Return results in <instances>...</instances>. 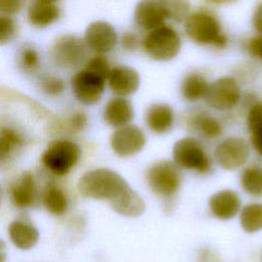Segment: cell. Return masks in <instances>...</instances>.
Wrapping results in <instances>:
<instances>
[{"label": "cell", "mask_w": 262, "mask_h": 262, "mask_svg": "<svg viewBox=\"0 0 262 262\" xmlns=\"http://www.w3.org/2000/svg\"><path fill=\"white\" fill-rule=\"evenodd\" d=\"M129 187L120 174L107 168L89 170L78 181V190L83 196L106 201L110 206L115 204Z\"/></svg>", "instance_id": "1"}, {"label": "cell", "mask_w": 262, "mask_h": 262, "mask_svg": "<svg viewBox=\"0 0 262 262\" xmlns=\"http://www.w3.org/2000/svg\"><path fill=\"white\" fill-rule=\"evenodd\" d=\"M81 158L80 146L70 139H56L44 150L42 165L55 176H64L76 167Z\"/></svg>", "instance_id": "2"}, {"label": "cell", "mask_w": 262, "mask_h": 262, "mask_svg": "<svg viewBox=\"0 0 262 262\" xmlns=\"http://www.w3.org/2000/svg\"><path fill=\"white\" fill-rule=\"evenodd\" d=\"M147 186L161 198H171L182 184V172L173 161L160 160L151 164L145 174Z\"/></svg>", "instance_id": "3"}, {"label": "cell", "mask_w": 262, "mask_h": 262, "mask_svg": "<svg viewBox=\"0 0 262 262\" xmlns=\"http://www.w3.org/2000/svg\"><path fill=\"white\" fill-rule=\"evenodd\" d=\"M173 162L181 169L206 174L211 170L212 160L201 141L194 137L177 140L172 148Z\"/></svg>", "instance_id": "4"}, {"label": "cell", "mask_w": 262, "mask_h": 262, "mask_svg": "<svg viewBox=\"0 0 262 262\" xmlns=\"http://www.w3.org/2000/svg\"><path fill=\"white\" fill-rule=\"evenodd\" d=\"M180 47L181 41L177 31L165 25L148 31L143 40V49L146 54L160 61L173 59L178 54Z\"/></svg>", "instance_id": "5"}, {"label": "cell", "mask_w": 262, "mask_h": 262, "mask_svg": "<svg viewBox=\"0 0 262 262\" xmlns=\"http://www.w3.org/2000/svg\"><path fill=\"white\" fill-rule=\"evenodd\" d=\"M88 53L84 39L66 34L56 38L50 49V58L54 66L60 69H74L81 66Z\"/></svg>", "instance_id": "6"}, {"label": "cell", "mask_w": 262, "mask_h": 262, "mask_svg": "<svg viewBox=\"0 0 262 262\" xmlns=\"http://www.w3.org/2000/svg\"><path fill=\"white\" fill-rule=\"evenodd\" d=\"M184 30L191 41L201 45H207L214 44L217 37L221 34V25L213 13L199 10L187 15Z\"/></svg>", "instance_id": "7"}, {"label": "cell", "mask_w": 262, "mask_h": 262, "mask_svg": "<svg viewBox=\"0 0 262 262\" xmlns=\"http://www.w3.org/2000/svg\"><path fill=\"white\" fill-rule=\"evenodd\" d=\"M242 97L238 83L231 77H222L209 84L204 97L206 103L217 111H229L237 105Z\"/></svg>", "instance_id": "8"}, {"label": "cell", "mask_w": 262, "mask_h": 262, "mask_svg": "<svg viewBox=\"0 0 262 262\" xmlns=\"http://www.w3.org/2000/svg\"><path fill=\"white\" fill-rule=\"evenodd\" d=\"M105 81L103 77L84 68L71 78V87L76 99L85 105L97 103L104 91Z\"/></svg>", "instance_id": "9"}, {"label": "cell", "mask_w": 262, "mask_h": 262, "mask_svg": "<svg viewBox=\"0 0 262 262\" xmlns=\"http://www.w3.org/2000/svg\"><path fill=\"white\" fill-rule=\"evenodd\" d=\"M214 158L216 163L224 170L239 169L250 158L249 143L242 137H228L216 146Z\"/></svg>", "instance_id": "10"}, {"label": "cell", "mask_w": 262, "mask_h": 262, "mask_svg": "<svg viewBox=\"0 0 262 262\" xmlns=\"http://www.w3.org/2000/svg\"><path fill=\"white\" fill-rule=\"evenodd\" d=\"M110 143L117 156L128 158L143 149L146 144V136L138 126L128 124L116 128L111 136Z\"/></svg>", "instance_id": "11"}, {"label": "cell", "mask_w": 262, "mask_h": 262, "mask_svg": "<svg viewBox=\"0 0 262 262\" xmlns=\"http://www.w3.org/2000/svg\"><path fill=\"white\" fill-rule=\"evenodd\" d=\"M84 41L91 51L96 54L111 52L117 44L118 36L115 28L103 20L91 23L84 34Z\"/></svg>", "instance_id": "12"}, {"label": "cell", "mask_w": 262, "mask_h": 262, "mask_svg": "<svg viewBox=\"0 0 262 262\" xmlns=\"http://www.w3.org/2000/svg\"><path fill=\"white\" fill-rule=\"evenodd\" d=\"M167 18L162 0H140L135 7V23L145 31H151L165 25Z\"/></svg>", "instance_id": "13"}, {"label": "cell", "mask_w": 262, "mask_h": 262, "mask_svg": "<svg viewBox=\"0 0 262 262\" xmlns=\"http://www.w3.org/2000/svg\"><path fill=\"white\" fill-rule=\"evenodd\" d=\"M106 81L111 91L121 97L135 93L140 83L138 73L128 66H117L111 69Z\"/></svg>", "instance_id": "14"}, {"label": "cell", "mask_w": 262, "mask_h": 262, "mask_svg": "<svg viewBox=\"0 0 262 262\" xmlns=\"http://www.w3.org/2000/svg\"><path fill=\"white\" fill-rule=\"evenodd\" d=\"M209 210L219 220H230L234 218L242 209V200L236 191L222 189L209 199Z\"/></svg>", "instance_id": "15"}, {"label": "cell", "mask_w": 262, "mask_h": 262, "mask_svg": "<svg viewBox=\"0 0 262 262\" xmlns=\"http://www.w3.org/2000/svg\"><path fill=\"white\" fill-rule=\"evenodd\" d=\"M8 236L14 247L23 251H28L38 243L39 230L27 216H23L10 222Z\"/></svg>", "instance_id": "16"}, {"label": "cell", "mask_w": 262, "mask_h": 262, "mask_svg": "<svg viewBox=\"0 0 262 262\" xmlns=\"http://www.w3.org/2000/svg\"><path fill=\"white\" fill-rule=\"evenodd\" d=\"M102 117L107 125L119 128L132 122L134 108L126 97L116 96L111 98L104 105Z\"/></svg>", "instance_id": "17"}, {"label": "cell", "mask_w": 262, "mask_h": 262, "mask_svg": "<svg viewBox=\"0 0 262 262\" xmlns=\"http://www.w3.org/2000/svg\"><path fill=\"white\" fill-rule=\"evenodd\" d=\"M10 199L18 209H28L37 201V185L35 177L25 172L10 187Z\"/></svg>", "instance_id": "18"}, {"label": "cell", "mask_w": 262, "mask_h": 262, "mask_svg": "<svg viewBox=\"0 0 262 262\" xmlns=\"http://www.w3.org/2000/svg\"><path fill=\"white\" fill-rule=\"evenodd\" d=\"M175 114L173 108L166 103H154L145 113V124L156 134H166L174 126Z\"/></svg>", "instance_id": "19"}, {"label": "cell", "mask_w": 262, "mask_h": 262, "mask_svg": "<svg viewBox=\"0 0 262 262\" xmlns=\"http://www.w3.org/2000/svg\"><path fill=\"white\" fill-rule=\"evenodd\" d=\"M29 23L39 29L47 28L54 24L60 16V9L55 3L32 2L27 12Z\"/></svg>", "instance_id": "20"}, {"label": "cell", "mask_w": 262, "mask_h": 262, "mask_svg": "<svg viewBox=\"0 0 262 262\" xmlns=\"http://www.w3.org/2000/svg\"><path fill=\"white\" fill-rule=\"evenodd\" d=\"M111 207L115 212L122 216L138 217L144 212L145 203L135 190L129 187Z\"/></svg>", "instance_id": "21"}, {"label": "cell", "mask_w": 262, "mask_h": 262, "mask_svg": "<svg viewBox=\"0 0 262 262\" xmlns=\"http://www.w3.org/2000/svg\"><path fill=\"white\" fill-rule=\"evenodd\" d=\"M208 87L209 83L202 75L189 74L181 83V95L187 101H198L205 97Z\"/></svg>", "instance_id": "22"}, {"label": "cell", "mask_w": 262, "mask_h": 262, "mask_svg": "<svg viewBox=\"0 0 262 262\" xmlns=\"http://www.w3.org/2000/svg\"><path fill=\"white\" fill-rule=\"evenodd\" d=\"M248 129L251 134V143L254 149L262 157V102H255L249 110L247 118Z\"/></svg>", "instance_id": "23"}, {"label": "cell", "mask_w": 262, "mask_h": 262, "mask_svg": "<svg viewBox=\"0 0 262 262\" xmlns=\"http://www.w3.org/2000/svg\"><path fill=\"white\" fill-rule=\"evenodd\" d=\"M42 202L46 210L56 216L64 214L69 206V200L66 192L55 185L46 187L42 194Z\"/></svg>", "instance_id": "24"}, {"label": "cell", "mask_w": 262, "mask_h": 262, "mask_svg": "<svg viewBox=\"0 0 262 262\" xmlns=\"http://www.w3.org/2000/svg\"><path fill=\"white\" fill-rule=\"evenodd\" d=\"M239 223L248 233H255L262 230V204L250 203L239 211Z\"/></svg>", "instance_id": "25"}, {"label": "cell", "mask_w": 262, "mask_h": 262, "mask_svg": "<svg viewBox=\"0 0 262 262\" xmlns=\"http://www.w3.org/2000/svg\"><path fill=\"white\" fill-rule=\"evenodd\" d=\"M191 126L205 138L215 139L219 137L223 128L219 120L206 113H199L191 118Z\"/></svg>", "instance_id": "26"}, {"label": "cell", "mask_w": 262, "mask_h": 262, "mask_svg": "<svg viewBox=\"0 0 262 262\" xmlns=\"http://www.w3.org/2000/svg\"><path fill=\"white\" fill-rule=\"evenodd\" d=\"M242 188L250 195L255 198L262 196V167L252 165L241 173L239 178Z\"/></svg>", "instance_id": "27"}, {"label": "cell", "mask_w": 262, "mask_h": 262, "mask_svg": "<svg viewBox=\"0 0 262 262\" xmlns=\"http://www.w3.org/2000/svg\"><path fill=\"white\" fill-rule=\"evenodd\" d=\"M24 143L25 137L17 130L11 127L0 128V162L6 160Z\"/></svg>", "instance_id": "28"}, {"label": "cell", "mask_w": 262, "mask_h": 262, "mask_svg": "<svg viewBox=\"0 0 262 262\" xmlns=\"http://www.w3.org/2000/svg\"><path fill=\"white\" fill-rule=\"evenodd\" d=\"M168 18L181 21L189 14L190 4L188 0H162Z\"/></svg>", "instance_id": "29"}, {"label": "cell", "mask_w": 262, "mask_h": 262, "mask_svg": "<svg viewBox=\"0 0 262 262\" xmlns=\"http://www.w3.org/2000/svg\"><path fill=\"white\" fill-rule=\"evenodd\" d=\"M40 87L45 94L49 96H58L66 90V83L57 76L46 75L41 78Z\"/></svg>", "instance_id": "30"}, {"label": "cell", "mask_w": 262, "mask_h": 262, "mask_svg": "<svg viewBox=\"0 0 262 262\" xmlns=\"http://www.w3.org/2000/svg\"><path fill=\"white\" fill-rule=\"evenodd\" d=\"M19 66L27 73H33L39 68L40 56L37 50L33 47H25L21 49L19 56Z\"/></svg>", "instance_id": "31"}, {"label": "cell", "mask_w": 262, "mask_h": 262, "mask_svg": "<svg viewBox=\"0 0 262 262\" xmlns=\"http://www.w3.org/2000/svg\"><path fill=\"white\" fill-rule=\"evenodd\" d=\"M17 26L10 15L0 13V45L11 42L16 36Z\"/></svg>", "instance_id": "32"}, {"label": "cell", "mask_w": 262, "mask_h": 262, "mask_svg": "<svg viewBox=\"0 0 262 262\" xmlns=\"http://www.w3.org/2000/svg\"><path fill=\"white\" fill-rule=\"evenodd\" d=\"M85 68L95 74L107 79V76L111 71L110 62L103 54H96L95 56L89 58L85 64Z\"/></svg>", "instance_id": "33"}, {"label": "cell", "mask_w": 262, "mask_h": 262, "mask_svg": "<svg viewBox=\"0 0 262 262\" xmlns=\"http://www.w3.org/2000/svg\"><path fill=\"white\" fill-rule=\"evenodd\" d=\"M25 0H0V13L13 15L18 13L25 6Z\"/></svg>", "instance_id": "34"}, {"label": "cell", "mask_w": 262, "mask_h": 262, "mask_svg": "<svg viewBox=\"0 0 262 262\" xmlns=\"http://www.w3.org/2000/svg\"><path fill=\"white\" fill-rule=\"evenodd\" d=\"M68 129L73 132L82 131L87 125V116L82 112H76L68 118Z\"/></svg>", "instance_id": "35"}, {"label": "cell", "mask_w": 262, "mask_h": 262, "mask_svg": "<svg viewBox=\"0 0 262 262\" xmlns=\"http://www.w3.org/2000/svg\"><path fill=\"white\" fill-rule=\"evenodd\" d=\"M138 38L135 34L131 33V32H127L123 35L122 39H121V43L122 46L126 49V50H134L137 48L138 46Z\"/></svg>", "instance_id": "36"}, {"label": "cell", "mask_w": 262, "mask_h": 262, "mask_svg": "<svg viewBox=\"0 0 262 262\" xmlns=\"http://www.w3.org/2000/svg\"><path fill=\"white\" fill-rule=\"evenodd\" d=\"M261 49H262V35L260 34L259 36H256L250 40L249 50L253 55L259 57Z\"/></svg>", "instance_id": "37"}, {"label": "cell", "mask_w": 262, "mask_h": 262, "mask_svg": "<svg viewBox=\"0 0 262 262\" xmlns=\"http://www.w3.org/2000/svg\"><path fill=\"white\" fill-rule=\"evenodd\" d=\"M253 25L255 30L262 35V2L258 4L253 14Z\"/></svg>", "instance_id": "38"}, {"label": "cell", "mask_w": 262, "mask_h": 262, "mask_svg": "<svg viewBox=\"0 0 262 262\" xmlns=\"http://www.w3.org/2000/svg\"><path fill=\"white\" fill-rule=\"evenodd\" d=\"M226 44H227V38H226V36L225 35H223L222 33L217 37V39L215 40V42H214V46L215 47H218V48H223V47H225L226 46Z\"/></svg>", "instance_id": "39"}, {"label": "cell", "mask_w": 262, "mask_h": 262, "mask_svg": "<svg viewBox=\"0 0 262 262\" xmlns=\"http://www.w3.org/2000/svg\"><path fill=\"white\" fill-rule=\"evenodd\" d=\"M7 249L4 242L0 238V262H6Z\"/></svg>", "instance_id": "40"}, {"label": "cell", "mask_w": 262, "mask_h": 262, "mask_svg": "<svg viewBox=\"0 0 262 262\" xmlns=\"http://www.w3.org/2000/svg\"><path fill=\"white\" fill-rule=\"evenodd\" d=\"M208 1L212 2V3H215V4H223V3L231 2L232 0H208Z\"/></svg>", "instance_id": "41"}, {"label": "cell", "mask_w": 262, "mask_h": 262, "mask_svg": "<svg viewBox=\"0 0 262 262\" xmlns=\"http://www.w3.org/2000/svg\"><path fill=\"white\" fill-rule=\"evenodd\" d=\"M33 2H42V3H56L59 0H32Z\"/></svg>", "instance_id": "42"}, {"label": "cell", "mask_w": 262, "mask_h": 262, "mask_svg": "<svg viewBox=\"0 0 262 262\" xmlns=\"http://www.w3.org/2000/svg\"><path fill=\"white\" fill-rule=\"evenodd\" d=\"M2 200H3V190H2V187L0 185V207H1V204H2Z\"/></svg>", "instance_id": "43"}, {"label": "cell", "mask_w": 262, "mask_h": 262, "mask_svg": "<svg viewBox=\"0 0 262 262\" xmlns=\"http://www.w3.org/2000/svg\"><path fill=\"white\" fill-rule=\"evenodd\" d=\"M259 57L262 58V49H261V52H260V54H259Z\"/></svg>", "instance_id": "44"}]
</instances>
